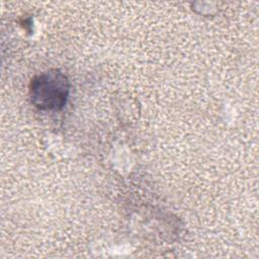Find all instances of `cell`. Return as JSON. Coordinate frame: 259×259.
Segmentation results:
<instances>
[{
  "label": "cell",
  "instance_id": "obj_1",
  "mask_svg": "<svg viewBox=\"0 0 259 259\" xmlns=\"http://www.w3.org/2000/svg\"><path fill=\"white\" fill-rule=\"evenodd\" d=\"M70 82L68 77L57 69L36 75L30 82L31 103L40 110H60L68 99Z\"/></svg>",
  "mask_w": 259,
  "mask_h": 259
}]
</instances>
